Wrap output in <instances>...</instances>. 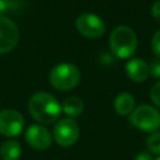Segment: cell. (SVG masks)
Returning a JSON list of instances; mask_svg holds the SVG:
<instances>
[{
    "label": "cell",
    "mask_w": 160,
    "mask_h": 160,
    "mask_svg": "<svg viewBox=\"0 0 160 160\" xmlns=\"http://www.w3.org/2000/svg\"><path fill=\"white\" fill-rule=\"evenodd\" d=\"M21 155V146L15 140L5 141L0 148V158L2 160H16Z\"/></svg>",
    "instance_id": "obj_13"
},
{
    "label": "cell",
    "mask_w": 160,
    "mask_h": 160,
    "mask_svg": "<svg viewBox=\"0 0 160 160\" xmlns=\"http://www.w3.org/2000/svg\"><path fill=\"white\" fill-rule=\"evenodd\" d=\"M151 15H152V18L155 20L160 21V0H158V1H155L152 4V6H151Z\"/></svg>",
    "instance_id": "obj_19"
},
{
    "label": "cell",
    "mask_w": 160,
    "mask_h": 160,
    "mask_svg": "<svg viewBox=\"0 0 160 160\" xmlns=\"http://www.w3.org/2000/svg\"><path fill=\"white\" fill-rule=\"evenodd\" d=\"M16 2L12 0H0V16H4L8 11H11L16 8Z\"/></svg>",
    "instance_id": "obj_16"
},
{
    "label": "cell",
    "mask_w": 160,
    "mask_h": 160,
    "mask_svg": "<svg viewBox=\"0 0 160 160\" xmlns=\"http://www.w3.org/2000/svg\"><path fill=\"white\" fill-rule=\"evenodd\" d=\"M109 44L115 56L120 59H128L135 52L138 46V39L131 28L120 25L111 31Z\"/></svg>",
    "instance_id": "obj_2"
},
{
    "label": "cell",
    "mask_w": 160,
    "mask_h": 160,
    "mask_svg": "<svg viewBox=\"0 0 160 160\" xmlns=\"http://www.w3.org/2000/svg\"><path fill=\"white\" fill-rule=\"evenodd\" d=\"M29 111L41 124H51L59 119L61 106L55 96L49 92H35L29 100Z\"/></svg>",
    "instance_id": "obj_1"
},
{
    "label": "cell",
    "mask_w": 160,
    "mask_h": 160,
    "mask_svg": "<svg viewBox=\"0 0 160 160\" xmlns=\"http://www.w3.org/2000/svg\"><path fill=\"white\" fill-rule=\"evenodd\" d=\"M130 122L148 132H154L160 128V111L151 105H140L130 114Z\"/></svg>",
    "instance_id": "obj_4"
},
{
    "label": "cell",
    "mask_w": 160,
    "mask_h": 160,
    "mask_svg": "<svg viewBox=\"0 0 160 160\" xmlns=\"http://www.w3.org/2000/svg\"><path fill=\"white\" fill-rule=\"evenodd\" d=\"M26 142L36 150H45L51 145V135L49 130L39 124H32L28 128L25 134Z\"/></svg>",
    "instance_id": "obj_9"
},
{
    "label": "cell",
    "mask_w": 160,
    "mask_h": 160,
    "mask_svg": "<svg viewBox=\"0 0 160 160\" xmlns=\"http://www.w3.org/2000/svg\"><path fill=\"white\" fill-rule=\"evenodd\" d=\"M61 110L69 116V118H76L79 116L84 110V102L81 99L76 96H69L64 100Z\"/></svg>",
    "instance_id": "obj_12"
},
{
    "label": "cell",
    "mask_w": 160,
    "mask_h": 160,
    "mask_svg": "<svg viewBox=\"0 0 160 160\" xmlns=\"http://www.w3.org/2000/svg\"><path fill=\"white\" fill-rule=\"evenodd\" d=\"M79 134H80V130H79L78 122L71 118L61 119L54 128L55 141L64 148L74 145L79 139Z\"/></svg>",
    "instance_id": "obj_6"
},
{
    "label": "cell",
    "mask_w": 160,
    "mask_h": 160,
    "mask_svg": "<svg viewBox=\"0 0 160 160\" xmlns=\"http://www.w3.org/2000/svg\"><path fill=\"white\" fill-rule=\"evenodd\" d=\"M135 160H154L152 156L150 155V152H139L135 158Z\"/></svg>",
    "instance_id": "obj_20"
},
{
    "label": "cell",
    "mask_w": 160,
    "mask_h": 160,
    "mask_svg": "<svg viewBox=\"0 0 160 160\" xmlns=\"http://www.w3.org/2000/svg\"><path fill=\"white\" fill-rule=\"evenodd\" d=\"M149 72L152 78L160 79V59H155L149 65Z\"/></svg>",
    "instance_id": "obj_17"
},
{
    "label": "cell",
    "mask_w": 160,
    "mask_h": 160,
    "mask_svg": "<svg viewBox=\"0 0 160 160\" xmlns=\"http://www.w3.org/2000/svg\"><path fill=\"white\" fill-rule=\"evenodd\" d=\"M80 76V70L74 64L62 62L55 65L51 69L49 74V80L56 90L68 91L74 89L79 84Z\"/></svg>",
    "instance_id": "obj_3"
},
{
    "label": "cell",
    "mask_w": 160,
    "mask_h": 160,
    "mask_svg": "<svg viewBox=\"0 0 160 160\" xmlns=\"http://www.w3.org/2000/svg\"><path fill=\"white\" fill-rule=\"evenodd\" d=\"M146 146L151 154L160 155V130H156L148 136Z\"/></svg>",
    "instance_id": "obj_14"
},
{
    "label": "cell",
    "mask_w": 160,
    "mask_h": 160,
    "mask_svg": "<svg viewBox=\"0 0 160 160\" xmlns=\"http://www.w3.org/2000/svg\"><path fill=\"white\" fill-rule=\"evenodd\" d=\"M76 30L85 38L98 39L105 32L104 21L92 12H84L78 16L75 22Z\"/></svg>",
    "instance_id": "obj_5"
},
{
    "label": "cell",
    "mask_w": 160,
    "mask_h": 160,
    "mask_svg": "<svg viewBox=\"0 0 160 160\" xmlns=\"http://www.w3.org/2000/svg\"><path fill=\"white\" fill-rule=\"evenodd\" d=\"M12 1H18V0H12Z\"/></svg>",
    "instance_id": "obj_22"
},
{
    "label": "cell",
    "mask_w": 160,
    "mask_h": 160,
    "mask_svg": "<svg viewBox=\"0 0 160 160\" xmlns=\"http://www.w3.org/2000/svg\"><path fill=\"white\" fill-rule=\"evenodd\" d=\"M24 128L22 115L12 109H5L0 111V134L4 136H18Z\"/></svg>",
    "instance_id": "obj_7"
},
{
    "label": "cell",
    "mask_w": 160,
    "mask_h": 160,
    "mask_svg": "<svg viewBox=\"0 0 160 160\" xmlns=\"http://www.w3.org/2000/svg\"><path fill=\"white\" fill-rule=\"evenodd\" d=\"M125 70H126L128 76L135 82H142L150 75L149 65L145 62V60L140 58H134L130 61H128Z\"/></svg>",
    "instance_id": "obj_10"
},
{
    "label": "cell",
    "mask_w": 160,
    "mask_h": 160,
    "mask_svg": "<svg viewBox=\"0 0 160 160\" xmlns=\"http://www.w3.org/2000/svg\"><path fill=\"white\" fill-rule=\"evenodd\" d=\"M19 41V29L12 20L0 16V54H5L15 48Z\"/></svg>",
    "instance_id": "obj_8"
},
{
    "label": "cell",
    "mask_w": 160,
    "mask_h": 160,
    "mask_svg": "<svg viewBox=\"0 0 160 160\" xmlns=\"http://www.w3.org/2000/svg\"><path fill=\"white\" fill-rule=\"evenodd\" d=\"M114 108H115V111L121 116L130 115L135 109V99L130 92H125V91L120 92L115 98Z\"/></svg>",
    "instance_id": "obj_11"
},
{
    "label": "cell",
    "mask_w": 160,
    "mask_h": 160,
    "mask_svg": "<svg viewBox=\"0 0 160 160\" xmlns=\"http://www.w3.org/2000/svg\"><path fill=\"white\" fill-rule=\"evenodd\" d=\"M151 49L152 52L160 59V30H158L151 39Z\"/></svg>",
    "instance_id": "obj_18"
},
{
    "label": "cell",
    "mask_w": 160,
    "mask_h": 160,
    "mask_svg": "<svg viewBox=\"0 0 160 160\" xmlns=\"http://www.w3.org/2000/svg\"><path fill=\"white\" fill-rule=\"evenodd\" d=\"M150 99L158 108H160V81H158L155 85H152V88L150 90Z\"/></svg>",
    "instance_id": "obj_15"
},
{
    "label": "cell",
    "mask_w": 160,
    "mask_h": 160,
    "mask_svg": "<svg viewBox=\"0 0 160 160\" xmlns=\"http://www.w3.org/2000/svg\"><path fill=\"white\" fill-rule=\"evenodd\" d=\"M155 160H160V156H159V158H156V159H155Z\"/></svg>",
    "instance_id": "obj_21"
}]
</instances>
